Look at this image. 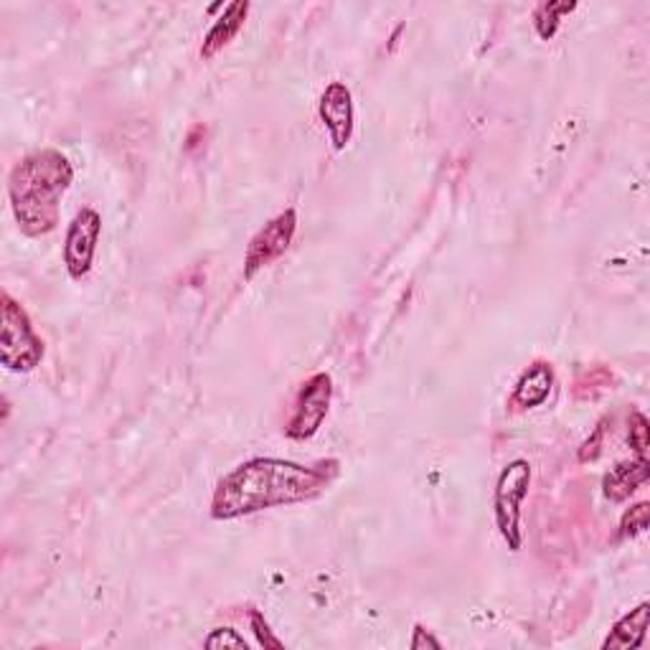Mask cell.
Returning <instances> with one entry per match:
<instances>
[{"instance_id": "16", "label": "cell", "mask_w": 650, "mask_h": 650, "mask_svg": "<svg viewBox=\"0 0 650 650\" xmlns=\"http://www.w3.org/2000/svg\"><path fill=\"white\" fill-rule=\"evenodd\" d=\"M250 625H252V633H254V638H257L260 648H273V650H282L285 648V643L275 636L273 628H269V623L265 621V615H262L260 610H252Z\"/></svg>"}, {"instance_id": "19", "label": "cell", "mask_w": 650, "mask_h": 650, "mask_svg": "<svg viewBox=\"0 0 650 650\" xmlns=\"http://www.w3.org/2000/svg\"><path fill=\"white\" fill-rule=\"evenodd\" d=\"M409 648L412 650H424V648L440 650L443 648V643H440V640L432 636L430 630H424L422 625H414V636H412V640H409Z\"/></svg>"}, {"instance_id": "4", "label": "cell", "mask_w": 650, "mask_h": 650, "mask_svg": "<svg viewBox=\"0 0 650 650\" xmlns=\"http://www.w3.org/2000/svg\"><path fill=\"white\" fill-rule=\"evenodd\" d=\"M531 476L533 473H531L529 460L516 458L501 470L498 481H495V493H493L495 526H498V533L503 537V541H506L510 552H521L523 546L521 508H523L526 495H529Z\"/></svg>"}, {"instance_id": "1", "label": "cell", "mask_w": 650, "mask_h": 650, "mask_svg": "<svg viewBox=\"0 0 650 650\" xmlns=\"http://www.w3.org/2000/svg\"><path fill=\"white\" fill-rule=\"evenodd\" d=\"M340 473L336 458L321 460L315 466L282 458H252L239 462L214 488L212 518L234 521V518L260 514L267 508L311 503L328 491Z\"/></svg>"}, {"instance_id": "5", "label": "cell", "mask_w": 650, "mask_h": 650, "mask_svg": "<svg viewBox=\"0 0 650 650\" xmlns=\"http://www.w3.org/2000/svg\"><path fill=\"white\" fill-rule=\"evenodd\" d=\"M330 399H333V378L325 371L313 374L308 382L300 386L296 401H292L290 420L285 424V435L290 440H311L318 435L323 428L325 417L330 412Z\"/></svg>"}, {"instance_id": "14", "label": "cell", "mask_w": 650, "mask_h": 650, "mask_svg": "<svg viewBox=\"0 0 650 650\" xmlns=\"http://www.w3.org/2000/svg\"><path fill=\"white\" fill-rule=\"evenodd\" d=\"M648 516H650V506L646 501H640V503H636V506H630L621 518V526H617V537H621V539L640 537V533L648 529Z\"/></svg>"}, {"instance_id": "10", "label": "cell", "mask_w": 650, "mask_h": 650, "mask_svg": "<svg viewBox=\"0 0 650 650\" xmlns=\"http://www.w3.org/2000/svg\"><path fill=\"white\" fill-rule=\"evenodd\" d=\"M246 13H250V3H246V0H237V3H229L227 8H224V13L214 21V26L206 31L204 44H201V51H198L201 59L204 61L214 59L216 53L224 49V46H229L231 41H234V36L244 26Z\"/></svg>"}, {"instance_id": "18", "label": "cell", "mask_w": 650, "mask_h": 650, "mask_svg": "<svg viewBox=\"0 0 650 650\" xmlns=\"http://www.w3.org/2000/svg\"><path fill=\"white\" fill-rule=\"evenodd\" d=\"M206 648H250L246 646L244 636H239L234 628H216L208 633V638L204 640Z\"/></svg>"}, {"instance_id": "12", "label": "cell", "mask_w": 650, "mask_h": 650, "mask_svg": "<svg viewBox=\"0 0 650 650\" xmlns=\"http://www.w3.org/2000/svg\"><path fill=\"white\" fill-rule=\"evenodd\" d=\"M650 623V602H640L636 610L623 615L602 640V650H636L643 646Z\"/></svg>"}, {"instance_id": "11", "label": "cell", "mask_w": 650, "mask_h": 650, "mask_svg": "<svg viewBox=\"0 0 650 650\" xmlns=\"http://www.w3.org/2000/svg\"><path fill=\"white\" fill-rule=\"evenodd\" d=\"M648 478H650L648 458L621 462V466H615L605 478H602V493H605L607 501L623 503L628 501L640 485H646Z\"/></svg>"}, {"instance_id": "13", "label": "cell", "mask_w": 650, "mask_h": 650, "mask_svg": "<svg viewBox=\"0 0 650 650\" xmlns=\"http://www.w3.org/2000/svg\"><path fill=\"white\" fill-rule=\"evenodd\" d=\"M577 11V3H559V0H549V3H541L533 13V26H537V34L544 38V41H552L556 31L562 26V15Z\"/></svg>"}, {"instance_id": "17", "label": "cell", "mask_w": 650, "mask_h": 650, "mask_svg": "<svg viewBox=\"0 0 650 650\" xmlns=\"http://www.w3.org/2000/svg\"><path fill=\"white\" fill-rule=\"evenodd\" d=\"M605 424H607V420H602L598 428H594V432L590 437L585 440L582 443V447H579V453H577V460L579 462H594L600 458V453H602V443H605Z\"/></svg>"}, {"instance_id": "6", "label": "cell", "mask_w": 650, "mask_h": 650, "mask_svg": "<svg viewBox=\"0 0 650 650\" xmlns=\"http://www.w3.org/2000/svg\"><path fill=\"white\" fill-rule=\"evenodd\" d=\"M298 234V212L296 208H285L275 219H269L257 234L250 239L244 252V280H252L260 269L273 265L290 250L292 239Z\"/></svg>"}, {"instance_id": "3", "label": "cell", "mask_w": 650, "mask_h": 650, "mask_svg": "<svg viewBox=\"0 0 650 650\" xmlns=\"http://www.w3.org/2000/svg\"><path fill=\"white\" fill-rule=\"evenodd\" d=\"M46 346L31 318L11 292L0 296V363L15 374H28L44 361Z\"/></svg>"}, {"instance_id": "7", "label": "cell", "mask_w": 650, "mask_h": 650, "mask_svg": "<svg viewBox=\"0 0 650 650\" xmlns=\"http://www.w3.org/2000/svg\"><path fill=\"white\" fill-rule=\"evenodd\" d=\"M99 237H103V216L97 208L84 206L74 214L64 237V265L72 280L82 282L95 267Z\"/></svg>"}, {"instance_id": "8", "label": "cell", "mask_w": 650, "mask_h": 650, "mask_svg": "<svg viewBox=\"0 0 650 650\" xmlns=\"http://www.w3.org/2000/svg\"><path fill=\"white\" fill-rule=\"evenodd\" d=\"M318 115H321L325 130H328L333 151L336 153L346 151V145L351 143V137H353V125H356L351 89H348L346 84L338 80L330 82L321 95Z\"/></svg>"}, {"instance_id": "2", "label": "cell", "mask_w": 650, "mask_h": 650, "mask_svg": "<svg viewBox=\"0 0 650 650\" xmlns=\"http://www.w3.org/2000/svg\"><path fill=\"white\" fill-rule=\"evenodd\" d=\"M74 181V168L64 153L44 148L15 162L8 176L13 219L26 237H46L59 227L61 198Z\"/></svg>"}, {"instance_id": "15", "label": "cell", "mask_w": 650, "mask_h": 650, "mask_svg": "<svg viewBox=\"0 0 650 650\" xmlns=\"http://www.w3.org/2000/svg\"><path fill=\"white\" fill-rule=\"evenodd\" d=\"M628 443L633 450H636L638 458H646L648 445H650V428H648V417L640 412V409H633L628 420Z\"/></svg>"}, {"instance_id": "9", "label": "cell", "mask_w": 650, "mask_h": 650, "mask_svg": "<svg viewBox=\"0 0 650 650\" xmlns=\"http://www.w3.org/2000/svg\"><path fill=\"white\" fill-rule=\"evenodd\" d=\"M554 389V369L549 361H533L529 369L518 376L510 394V405L518 409H533L541 407L549 399Z\"/></svg>"}]
</instances>
